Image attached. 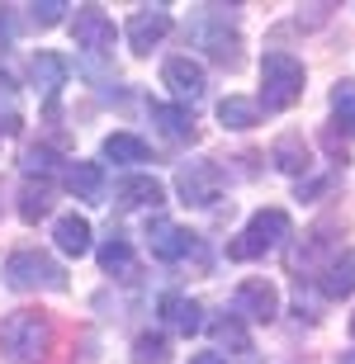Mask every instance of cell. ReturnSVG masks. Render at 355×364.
<instances>
[{
  "instance_id": "4",
  "label": "cell",
  "mask_w": 355,
  "mask_h": 364,
  "mask_svg": "<svg viewBox=\"0 0 355 364\" xmlns=\"http://www.w3.org/2000/svg\"><path fill=\"white\" fill-rule=\"evenodd\" d=\"M285 237H289V213L285 208H260V213H251L242 237L228 246V256L233 260H256V256H265V251H275Z\"/></svg>"
},
{
  "instance_id": "29",
  "label": "cell",
  "mask_w": 355,
  "mask_h": 364,
  "mask_svg": "<svg viewBox=\"0 0 355 364\" xmlns=\"http://www.w3.org/2000/svg\"><path fill=\"white\" fill-rule=\"evenodd\" d=\"M53 161H57V156H53L48 147H33V151H24V171H28V176H33V171H43V176H48V171H53Z\"/></svg>"
},
{
  "instance_id": "31",
  "label": "cell",
  "mask_w": 355,
  "mask_h": 364,
  "mask_svg": "<svg viewBox=\"0 0 355 364\" xmlns=\"http://www.w3.org/2000/svg\"><path fill=\"white\" fill-rule=\"evenodd\" d=\"M341 364H355V350H351V355H341Z\"/></svg>"
},
{
  "instance_id": "8",
  "label": "cell",
  "mask_w": 355,
  "mask_h": 364,
  "mask_svg": "<svg viewBox=\"0 0 355 364\" xmlns=\"http://www.w3.org/2000/svg\"><path fill=\"white\" fill-rule=\"evenodd\" d=\"M71 38H76V48H85V53H105V48H114V19L105 10H95V5H85V10H76V19H71Z\"/></svg>"
},
{
  "instance_id": "10",
  "label": "cell",
  "mask_w": 355,
  "mask_h": 364,
  "mask_svg": "<svg viewBox=\"0 0 355 364\" xmlns=\"http://www.w3.org/2000/svg\"><path fill=\"white\" fill-rule=\"evenodd\" d=\"M147 246L157 260H185L194 251V237L185 228H176V223L157 218V223H147Z\"/></svg>"
},
{
  "instance_id": "13",
  "label": "cell",
  "mask_w": 355,
  "mask_h": 364,
  "mask_svg": "<svg viewBox=\"0 0 355 364\" xmlns=\"http://www.w3.org/2000/svg\"><path fill=\"white\" fill-rule=\"evenodd\" d=\"M53 242H57V251H62V256H85V251H90V223H85L81 213L57 218Z\"/></svg>"
},
{
  "instance_id": "17",
  "label": "cell",
  "mask_w": 355,
  "mask_h": 364,
  "mask_svg": "<svg viewBox=\"0 0 355 364\" xmlns=\"http://www.w3.org/2000/svg\"><path fill=\"white\" fill-rule=\"evenodd\" d=\"M100 270L105 274H128L133 270V246H128V237H123V232H110V237H105V246H100Z\"/></svg>"
},
{
  "instance_id": "9",
  "label": "cell",
  "mask_w": 355,
  "mask_h": 364,
  "mask_svg": "<svg viewBox=\"0 0 355 364\" xmlns=\"http://www.w3.org/2000/svg\"><path fill=\"white\" fill-rule=\"evenodd\" d=\"M161 81L171 85V95L185 100V105H199V100H204V85H208L204 67H199L194 57H171V62L161 67Z\"/></svg>"
},
{
  "instance_id": "5",
  "label": "cell",
  "mask_w": 355,
  "mask_h": 364,
  "mask_svg": "<svg viewBox=\"0 0 355 364\" xmlns=\"http://www.w3.org/2000/svg\"><path fill=\"white\" fill-rule=\"evenodd\" d=\"M176 189H180V203H194V208H208L218 199L223 189V171L213 161H190L176 171Z\"/></svg>"
},
{
  "instance_id": "25",
  "label": "cell",
  "mask_w": 355,
  "mask_h": 364,
  "mask_svg": "<svg viewBox=\"0 0 355 364\" xmlns=\"http://www.w3.org/2000/svg\"><path fill=\"white\" fill-rule=\"evenodd\" d=\"M332 114L355 133V81H337L332 85Z\"/></svg>"
},
{
  "instance_id": "7",
  "label": "cell",
  "mask_w": 355,
  "mask_h": 364,
  "mask_svg": "<svg viewBox=\"0 0 355 364\" xmlns=\"http://www.w3.org/2000/svg\"><path fill=\"white\" fill-rule=\"evenodd\" d=\"M123 33H128V48H133V53H152V48L171 33V10H166V5H147V10H137L133 19H128Z\"/></svg>"
},
{
  "instance_id": "22",
  "label": "cell",
  "mask_w": 355,
  "mask_h": 364,
  "mask_svg": "<svg viewBox=\"0 0 355 364\" xmlns=\"http://www.w3.org/2000/svg\"><path fill=\"white\" fill-rule=\"evenodd\" d=\"M24 128V105H19V85L0 76V133H19Z\"/></svg>"
},
{
  "instance_id": "18",
  "label": "cell",
  "mask_w": 355,
  "mask_h": 364,
  "mask_svg": "<svg viewBox=\"0 0 355 364\" xmlns=\"http://www.w3.org/2000/svg\"><path fill=\"white\" fill-rule=\"evenodd\" d=\"M317 289H322L327 298H346V294H355V260H351V256L332 260L327 270L317 274Z\"/></svg>"
},
{
  "instance_id": "6",
  "label": "cell",
  "mask_w": 355,
  "mask_h": 364,
  "mask_svg": "<svg viewBox=\"0 0 355 364\" xmlns=\"http://www.w3.org/2000/svg\"><path fill=\"white\" fill-rule=\"evenodd\" d=\"M233 312H237V322H275V312H280V289H275L270 279H246L233 294Z\"/></svg>"
},
{
  "instance_id": "32",
  "label": "cell",
  "mask_w": 355,
  "mask_h": 364,
  "mask_svg": "<svg viewBox=\"0 0 355 364\" xmlns=\"http://www.w3.org/2000/svg\"><path fill=\"white\" fill-rule=\"evenodd\" d=\"M351 336H355V312H351Z\"/></svg>"
},
{
  "instance_id": "30",
  "label": "cell",
  "mask_w": 355,
  "mask_h": 364,
  "mask_svg": "<svg viewBox=\"0 0 355 364\" xmlns=\"http://www.w3.org/2000/svg\"><path fill=\"white\" fill-rule=\"evenodd\" d=\"M190 364H228V360H223V350H204V355H194Z\"/></svg>"
},
{
  "instance_id": "2",
  "label": "cell",
  "mask_w": 355,
  "mask_h": 364,
  "mask_svg": "<svg viewBox=\"0 0 355 364\" xmlns=\"http://www.w3.org/2000/svg\"><path fill=\"white\" fill-rule=\"evenodd\" d=\"M303 100V62L289 53H265L260 62V105L270 109H289Z\"/></svg>"
},
{
  "instance_id": "20",
  "label": "cell",
  "mask_w": 355,
  "mask_h": 364,
  "mask_svg": "<svg viewBox=\"0 0 355 364\" xmlns=\"http://www.w3.org/2000/svg\"><path fill=\"white\" fill-rule=\"evenodd\" d=\"M53 213V185H33V180H28L24 189H19V218H24V223H38V218H48Z\"/></svg>"
},
{
  "instance_id": "14",
  "label": "cell",
  "mask_w": 355,
  "mask_h": 364,
  "mask_svg": "<svg viewBox=\"0 0 355 364\" xmlns=\"http://www.w3.org/2000/svg\"><path fill=\"white\" fill-rule=\"evenodd\" d=\"M67 76H71L67 57H57V53H38L33 57V85H38L43 95H57L62 85H67Z\"/></svg>"
},
{
  "instance_id": "16",
  "label": "cell",
  "mask_w": 355,
  "mask_h": 364,
  "mask_svg": "<svg viewBox=\"0 0 355 364\" xmlns=\"http://www.w3.org/2000/svg\"><path fill=\"white\" fill-rule=\"evenodd\" d=\"M67 185H71V194H76V199L100 203V194H105V171H100L95 161H76L67 171Z\"/></svg>"
},
{
  "instance_id": "11",
  "label": "cell",
  "mask_w": 355,
  "mask_h": 364,
  "mask_svg": "<svg viewBox=\"0 0 355 364\" xmlns=\"http://www.w3.org/2000/svg\"><path fill=\"white\" fill-rule=\"evenodd\" d=\"M161 317H166V326H176L180 336H194L199 326H204V308L194 303V298H185V294H161Z\"/></svg>"
},
{
  "instance_id": "12",
  "label": "cell",
  "mask_w": 355,
  "mask_h": 364,
  "mask_svg": "<svg viewBox=\"0 0 355 364\" xmlns=\"http://www.w3.org/2000/svg\"><path fill=\"white\" fill-rule=\"evenodd\" d=\"M114 199H119V208H157L166 199V189H161V180H152V176H128V180H119Z\"/></svg>"
},
{
  "instance_id": "26",
  "label": "cell",
  "mask_w": 355,
  "mask_h": 364,
  "mask_svg": "<svg viewBox=\"0 0 355 364\" xmlns=\"http://www.w3.org/2000/svg\"><path fill=\"white\" fill-rule=\"evenodd\" d=\"M213 341L228 346V350H251V336H246V326L237 322V317H223V322L213 326Z\"/></svg>"
},
{
  "instance_id": "3",
  "label": "cell",
  "mask_w": 355,
  "mask_h": 364,
  "mask_svg": "<svg viewBox=\"0 0 355 364\" xmlns=\"http://www.w3.org/2000/svg\"><path fill=\"white\" fill-rule=\"evenodd\" d=\"M5 284L28 294V289H48V294H62L67 289V270L57 265L53 256H43V251H14L5 260Z\"/></svg>"
},
{
  "instance_id": "15",
  "label": "cell",
  "mask_w": 355,
  "mask_h": 364,
  "mask_svg": "<svg viewBox=\"0 0 355 364\" xmlns=\"http://www.w3.org/2000/svg\"><path fill=\"white\" fill-rule=\"evenodd\" d=\"M218 119H223V128L246 133V128H256V123H260V105H256V100H246V95H228V100L218 105Z\"/></svg>"
},
{
  "instance_id": "23",
  "label": "cell",
  "mask_w": 355,
  "mask_h": 364,
  "mask_svg": "<svg viewBox=\"0 0 355 364\" xmlns=\"http://www.w3.org/2000/svg\"><path fill=\"white\" fill-rule=\"evenodd\" d=\"M152 119L161 123L166 137H194V119L190 109H176V105H152Z\"/></svg>"
},
{
  "instance_id": "27",
  "label": "cell",
  "mask_w": 355,
  "mask_h": 364,
  "mask_svg": "<svg viewBox=\"0 0 355 364\" xmlns=\"http://www.w3.org/2000/svg\"><path fill=\"white\" fill-rule=\"evenodd\" d=\"M204 43H208V53L218 57L223 67H237V38H233V33H223V28H204Z\"/></svg>"
},
{
  "instance_id": "21",
  "label": "cell",
  "mask_w": 355,
  "mask_h": 364,
  "mask_svg": "<svg viewBox=\"0 0 355 364\" xmlns=\"http://www.w3.org/2000/svg\"><path fill=\"white\" fill-rule=\"evenodd\" d=\"M105 156L119 166H137V161H147V142L133 133H110L105 137Z\"/></svg>"
},
{
  "instance_id": "1",
  "label": "cell",
  "mask_w": 355,
  "mask_h": 364,
  "mask_svg": "<svg viewBox=\"0 0 355 364\" xmlns=\"http://www.w3.org/2000/svg\"><path fill=\"white\" fill-rule=\"evenodd\" d=\"M48 350H53L48 312H10L0 322V355H5V364H43Z\"/></svg>"
},
{
  "instance_id": "28",
  "label": "cell",
  "mask_w": 355,
  "mask_h": 364,
  "mask_svg": "<svg viewBox=\"0 0 355 364\" xmlns=\"http://www.w3.org/2000/svg\"><path fill=\"white\" fill-rule=\"evenodd\" d=\"M62 10H67L62 0H38V5H28V19L38 28H53V24H62Z\"/></svg>"
},
{
  "instance_id": "19",
  "label": "cell",
  "mask_w": 355,
  "mask_h": 364,
  "mask_svg": "<svg viewBox=\"0 0 355 364\" xmlns=\"http://www.w3.org/2000/svg\"><path fill=\"white\" fill-rule=\"evenodd\" d=\"M270 161L280 166V171H289V176L308 171V147H303V137H299V133H285V137L270 147Z\"/></svg>"
},
{
  "instance_id": "24",
  "label": "cell",
  "mask_w": 355,
  "mask_h": 364,
  "mask_svg": "<svg viewBox=\"0 0 355 364\" xmlns=\"http://www.w3.org/2000/svg\"><path fill=\"white\" fill-rule=\"evenodd\" d=\"M133 360L137 364H171V346H166V336H157V331H142V336L133 341Z\"/></svg>"
}]
</instances>
